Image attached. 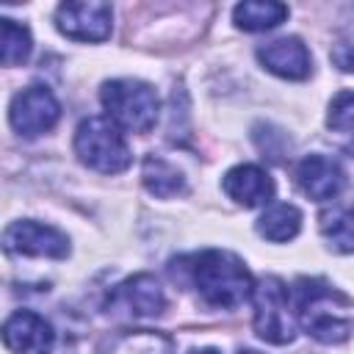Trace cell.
<instances>
[{
    "label": "cell",
    "mask_w": 354,
    "mask_h": 354,
    "mask_svg": "<svg viewBox=\"0 0 354 354\" xmlns=\"http://www.w3.org/2000/svg\"><path fill=\"white\" fill-rule=\"evenodd\" d=\"M141 180H144L147 191L155 194V196H160V199L177 196V194L185 188L183 174H180L169 160H163L160 155H147V158H144Z\"/></svg>",
    "instance_id": "obj_18"
},
{
    "label": "cell",
    "mask_w": 354,
    "mask_h": 354,
    "mask_svg": "<svg viewBox=\"0 0 354 354\" xmlns=\"http://www.w3.org/2000/svg\"><path fill=\"white\" fill-rule=\"evenodd\" d=\"M296 183H299V188L310 199L329 202V199H335L340 194V188H343L346 180H343V169H340L337 160L313 152V155H307V158L299 160V166H296Z\"/></svg>",
    "instance_id": "obj_12"
},
{
    "label": "cell",
    "mask_w": 354,
    "mask_h": 354,
    "mask_svg": "<svg viewBox=\"0 0 354 354\" xmlns=\"http://www.w3.org/2000/svg\"><path fill=\"white\" fill-rule=\"evenodd\" d=\"M257 61L268 72L288 77V80H304L313 69V58H310L304 41L296 36H282V39L266 41L263 47H257Z\"/></svg>",
    "instance_id": "obj_11"
},
{
    "label": "cell",
    "mask_w": 354,
    "mask_h": 354,
    "mask_svg": "<svg viewBox=\"0 0 354 354\" xmlns=\"http://www.w3.org/2000/svg\"><path fill=\"white\" fill-rule=\"evenodd\" d=\"M299 230H301V213H299L296 205H288V202L268 205L266 213L257 218V232L266 241H274V243L296 238Z\"/></svg>",
    "instance_id": "obj_15"
},
{
    "label": "cell",
    "mask_w": 354,
    "mask_h": 354,
    "mask_svg": "<svg viewBox=\"0 0 354 354\" xmlns=\"http://www.w3.org/2000/svg\"><path fill=\"white\" fill-rule=\"evenodd\" d=\"M326 124H329L332 133H337L340 147L348 155H354V91H340L332 100Z\"/></svg>",
    "instance_id": "obj_19"
},
{
    "label": "cell",
    "mask_w": 354,
    "mask_h": 354,
    "mask_svg": "<svg viewBox=\"0 0 354 354\" xmlns=\"http://www.w3.org/2000/svg\"><path fill=\"white\" fill-rule=\"evenodd\" d=\"M254 304V332L268 343H290L296 337L293 315H290V290L277 277H263L252 290Z\"/></svg>",
    "instance_id": "obj_5"
},
{
    "label": "cell",
    "mask_w": 354,
    "mask_h": 354,
    "mask_svg": "<svg viewBox=\"0 0 354 354\" xmlns=\"http://www.w3.org/2000/svg\"><path fill=\"white\" fill-rule=\"evenodd\" d=\"M100 354H174V340L155 329H127L113 335Z\"/></svg>",
    "instance_id": "obj_14"
},
{
    "label": "cell",
    "mask_w": 354,
    "mask_h": 354,
    "mask_svg": "<svg viewBox=\"0 0 354 354\" xmlns=\"http://www.w3.org/2000/svg\"><path fill=\"white\" fill-rule=\"evenodd\" d=\"M61 116V105L47 86H28L22 88L8 108V122L19 136H41L47 133Z\"/></svg>",
    "instance_id": "obj_7"
},
{
    "label": "cell",
    "mask_w": 354,
    "mask_h": 354,
    "mask_svg": "<svg viewBox=\"0 0 354 354\" xmlns=\"http://www.w3.org/2000/svg\"><path fill=\"white\" fill-rule=\"evenodd\" d=\"M188 354H218L216 348H194V351H188Z\"/></svg>",
    "instance_id": "obj_22"
},
{
    "label": "cell",
    "mask_w": 354,
    "mask_h": 354,
    "mask_svg": "<svg viewBox=\"0 0 354 354\" xmlns=\"http://www.w3.org/2000/svg\"><path fill=\"white\" fill-rule=\"evenodd\" d=\"M348 301L324 279L301 277L293 285V313L301 329L318 343H346L354 332V318L346 313Z\"/></svg>",
    "instance_id": "obj_2"
},
{
    "label": "cell",
    "mask_w": 354,
    "mask_h": 354,
    "mask_svg": "<svg viewBox=\"0 0 354 354\" xmlns=\"http://www.w3.org/2000/svg\"><path fill=\"white\" fill-rule=\"evenodd\" d=\"M111 6L100 0L61 3L55 11V25L75 41H105L111 36Z\"/></svg>",
    "instance_id": "obj_8"
},
{
    "label": "cell",
    "mask_w": 354,
    "mask_h": 354,
    "mask_svg": "<svg viewBox=\"0 0 354 354\" xmlns=\"http://www.w3.org/2000/svg\"><path fill=\"white\" fill-rule=\"evenodd\" d=\"M111 307H119L130 318H155L163 313L166 296L152 274H136L111 293Z\"/></svg>",
    "instance_id": "obj_10"
},
{
    "label": "cell",
    "mask_w": 354,
    "mask_h": 354,
    "mask_svg": "<svg viewBox=\"0 0 354 354\" xmlns=\"http://www.w3.org/2000/svg\"><path fill=\"white\" fill-rule=\"evenodd\" d=\"M3 39H0V50H3V64L6 66H17L30 55V33L25 25L3 17Z\"/></svg>",
    "instance_id": "obj_20"
},
{
    "label": "cell",
    "mask_w": 354,
    "mask_h": 354,
    "mask_svg": "<svg viewBox=\"0 0 354 354\" xmlns=\"http://www.w3.org/2000/svg\"><path fill=\"white\" fill-rule=\"evenodd\" d=\"M238 354H257V351H252V348H246V351H238Z\"/></svg>",
    "instance_id": "obj_23"
},
{
    "label": "cell",
    "mask_w": 354,
    "mask_h": 354,
    "mask_svg": "<svg viewBox=\"0 0 354 354\" xmlns=\"http://www.w3.org/2000/svg\"><path fill=\"white\" fill-rule=\"evenodd\" d=\"M321 235L335 252H354V205H335L318 216Z\"/></svg>",
    "instance_id": "obj_16"
},
{
    "label": "cell",
    "mask_w": 354,
    "mask_h": 354,
    "mask_svg": "<svg viewBox=\"0 0 354 354\" xmlns=\"http://www.w3.org/2000/svg\"><path fill=\"white\" fill-rule=\"evenodd\" d=\"M3 246L8 254H28V257L61 260L69 254V238L61 230L33 221V218L11 221L3 232Z\"/></svg>",
    "instance_id": "obj_6"
},
{
    "label": "cell",
    "mask_w": 354,
    "mask_h": 354,
    "mask_svg": "<svg viewBox=\"0 0 354 354\" xmlns=\"http://www.w3.org/2000/svg\"><path fill=\"white\" fill-rule=\"evenodd\" d=\"M100 100H102V108L108 111V119L124 130L149 133L158 122L160 100L155 88L144 80H133V77L108 80L100 88Z\"/></svg>",
    "instance_id": "obj_3"
},
{
    "label": "cell",
    "mask_w": 354,
    "mask_h": 354,
    "mask_svg": "<svg viewBox=\"0 0 354 354\" xmlns=\"http://www.w3.org/2000/svg\"><path fill=\"white\" fill-rule=\"evenodd\" d=\"M171 271H185V279L196 288V293L218 310H235L254 290L252 274L243 260L224 249H205L183 257L180 266H171Z\"/></svg>",
    "instance_id": "obj_1"
},
{
    "label": "cell",
    "mask_w": 354,
    "mask_h": 354,
    "mask_svg": "<svg viewBox=\"0 0 354 354\" xmlns=\"http://www.w3.org/2000/svg\"><path fill=\"white\" fill-rule=\"evenodd\" d=\"M221 185H224V194L230 199H235L238 205H243V207L266 205L274 196V180L257 163H238V166H232L224 174Z\"/></svg>",
    "instance_id": "obj_13"
},
{
    "label": "cell",
    "mask_w": 354,
    "mask_h": 354,
    "mask_svg": "<svg viewBox=\"0 0 354 354\" xmlns=\"http://www.w3.org/2000/svg\"><path fill=\"white\" fill-rule=\"evenodd\" d=\"M3 343L14 354H50L55 346V332L33 310H17L3 324Z\"/></svg>",
    "instance_id": "obj_9"
},
{
    "label": "cell",
    "mask_w": 354,
    "mask_h": 354,
    "mask_svg": "<svg viewBox=\"0 0 354 354\" xmlns=\"http://www.w3.org/2000/svg\"><path fill=\"white\" fill-rule=\"evenodd\" d=\"M288 17V6L274 0H246L232 8V19L241 30H271Z\"/></svg>",
    "instance_id": "obj_17"
},
{
    "label": "cell",
    "mask_w": 354,
    "mask_h": 354,
    "mask_svg": "<svg viewBox=\"0 0 354 354\" xmlns=\"http://www.w3.org/2000/svg\"><path fill=\"white\" fill-rule=\"evenodd\" d=\"M332 61H335L340 69L354 72V44H346V41L335 44V47H332Z\"/></svg>",
    "instance_id": "obj_21"
},
{
    "label": "cell",
    "mask_w": 354,
    "mask_h": 354,
    "mask_svg": "<svg viewBox=\"0 0 354 354\" xmlns=\"http://www.w3.org/2000/svg\"><path fill=\"white\" fill-rule=\"evenodd\" d=\"M75 155L83 166L102 174H119L130 166V147L122 136V127L108 116H88L77 124Z\"/></svg>",
    "instance_id": "obj_4"
}]
</instances>
